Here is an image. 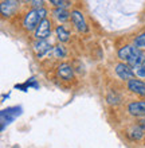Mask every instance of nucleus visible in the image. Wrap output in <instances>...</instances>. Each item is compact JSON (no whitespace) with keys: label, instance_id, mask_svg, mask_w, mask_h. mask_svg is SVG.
I'll return each mask as SVG.
<instances>
[{"label":"nucleus","instance_id":"f257e3e1","mask_svg":"<svg viewBox=\"0 0 145 148\" xmlns=\"http://www.w3.org/2000/svg\"><path fill=\"white\" fill-rule=\"evenodd\" d=\"M118 58L130 66L137 67L144 61V54L138 50L137 46H124L118 50Z\"/></svg>","mask_w":145,"mask_h":148},{"label":"nucleus","instance_id":"f03ea898","mask_svg":"<svg viewBox=\"0 0 145 148\" xmlns=\"http://www.w3.org/2000/svg\"><path fill=\"white\" fill-rule=\"evenodd\" d=\"M46 15H47V11H46L43 7L31 10L30 12H27V15H26V18H24V20H23L24 28H26L27 31L35 30V28L39 26L40 22L43 19H46Z\"/></svg>","mask_w":145,"mask_h":148},{"label":"nucleus","instance_id":"7ed1b4c3","mask_svg":"<svg viewBox=\"0 0 145 148\" xmlns=\"http://www.w3.org/2000/svg\"><path fill=\"white\" fill-rule=\"evenodd\" d=\"M22 114V108L20 106H12V108H7V109L1 110V129H4L5 125L15 120L18 116Z\"/></svg>","mask_w":145,"mask_h":148},{"label":"nucleus","instance_id":"20e7f679","mask_svg":"<svg viewBox=\"0 0 145 148\" xmlns=\"http://www.w3.org/2000/svg\"><path fill=\"white\" fill-rule=\"evenodd\" d=\"M51 35V23L48 19H43L36 27L35 36L36 39H47Z\"/></svg>","mask_w":145,"mask_h":148},{"label":"nucleus","instance_id":"39448f33","mask_svg":"<svg viewBox=\"0 0 145 148\" xmlns=\"http://www.w3.org/2000/svg\"><path fill=\"white\" fill-rule=\"evenodd\" d=\"M19 8V3L18 0H4L1 5H0V10H1V14L4 16H12L18 11Z\"/></svg>","mask_w":145,"mask_h":148},{"label":"nucleus","instance_id":"423d86ee","mask_svg":"<svg viewBox=\"0 0 145 148\" xmlns=\"http://www.w3.org/2000/svg\"><path fill=\"white\" fill-rule=\"evenodd\" d=\"M116 73H117V75L121 79H128L129 81V79L134 78V71L126 63H118L117 66H116Z\"/></svg>","mask_w":145,"mask_h":148},{"label":"nucleus","instance_id":"0eeeda50","mask_svg":"<svg viewBox=\"0 0 145 148\" xmlns=\"http://www.w3.org/2000/svg\"><path fill=\"white\" fill-rule=\"evenodd\" d=\"M71 20H73V24L75 26V28L78 30L79 32H86L87 26L86 22H85V18L79 11H73L71 12Z\"/></svg>","mask_w":145,"mask_h":148},{"label":"nucleus","instance_id":"6e6552de","mask_svg":"<svg viewBox=\"0 0 145 148\" xmlns=\"http://www.w3.org/2000/svg\"><path fill=\"white\" fill-rule=\"evenodd\" d=\"M34 50H35L38 57H43L44 54H47L48 51L51 50V45L46 39H38V40L34 43Z\"/></svg>","mask_w":145,"mask_h":148},{"label":"nucleus","instance_id":"1a4fd4ad","mask_svg":"<svg viewBox=\"0 0 145 148\" xmlns=\"http://www.w3.org/2000/svg\"><path fill=\"white\" fill-rule=\"evenodd\" d=\"M128 88H129V90H132L133 93L140 94V96L145 97V82L132 78V79H129V82H128Z\"/></svg>","mask_w":145,"mask_h":148},{"label":"nucleus","instance_id":"9d476101","mask_svg":"<svg viewBox=\"0 0 145 148\" xmlns=\"http://www.w3.org/2000/svg\"><path fill=\"white\" fill-rule=\"evenodd\" d=\"M58 75L62 79H66V81H70V79H73V77H74V71H73V69H71L70 65H67V63H62L61 66L58 67Z\"/></svg>","mask_w":145,"mask_h":148},{"label":"nucleus","instance_id":"9b49d317","mask_svg":"<svg viewBox=\"0 0 145 148\" xmlns=\"http://www.w3.org/2000/svg\"><path fill=\"white\" fill-rule=\"evenodd\" d=\"M130 114L133 116H145V101H138V102H132L128 106Z\"/></svg>","mask_w":145,"mask_h":148},{"label":"nucleus","instance_id":"f8f14e48","mask_svg":"<svg viewBox=\"0 0 145 148\" xmlns=\"http://www.w3.org/2000/svg\"><path fill=\"white\" fill-rule=\"evenodd\" d=\"M57 36H58V39L61 42H67L70 39V34H69V31L63 26H58L57 27Z\"/></svg>","mask_w":145,"mask_h":148},{"label":"nucleus","instance_id":"ddd939ff","mask_svg":"<svg viewBox=\"0 0 145 148\" xmlns=\"http://www.w3.org/2000/svg\"><path fill=\"white\" fill-rule=\"evenodd\" d=\"M55 16H57V19L61 20V22H66L69 18H70L71 14H69V12L66 11V10H63V8H58V10H55L54 11Z\"/></svg>","mask_w":145,"mask_h":148},{"label":"nucleus","instance_id":"4468645a","mask_svg":"<svg viewBox=\"0 0 145 148\" xmlns=\"http://www.w3.org/2000/svg\"><path fill=\"white\" fill-rule=\"evenodd\" d=\"M134 46L145 47V32L144 34H140L138 36H136V39H134Z\"/></svg>","mask_w":145,"mask_h":148},{"label":"nucleus","instance_id":"2eb2a0df","mask_svg":"<svg viewBox=\"0 0 145 148\" xmlns=\"http://www.w3.org/2000/svg\"><path fill=\"white\" fill-rule=\"evenodd\" d=\"M54 53H55V57H57V58H63V57L66 55V50H65V47L61 46V45L55 47Z\"/></svg>","mask_w":145,"mask_h":148},{"label":"nucleus","instance_id":"dca6fc26","mask_svg":"<svg viewBox=\"0 0 145 148\" xmlns=\"http://www.w3.org/2000/svg\"><path fill=\"white\" fill-rule=\"evenodd\" d=\"M137 75L138 77H145V65H140V66H137Z\"/></svg>","mask_w":145,"mask_h":148},{"label":"nucleus","instance_id":"f3484780","mask_svg":"<svg viewBox=\"0 0 145 148\" xmlns=\"http://www.w3.org/2000/svg\"><path fill=\"white\" fill-rule=\"evenodd\" d=\"M31 5L34 8H40L43 7V1L42 0H31Z\"/></svg>","mask_w":145,"mask_h":148},{"label":"nucleus","instance_id":"a211bd4d","mask_svg":"<svg viewBox=\"0 0 145 148\" xmlns=\"http://www.w3.org/2000/svg\"><path fill=\"white\" fill-rule=\"evenodd\" d=\"M51 4H54L55 7H61L63 3H66V1H69V0H50Z\"/></svg>","mask_w":145,"mask_h":148}]
</instances>
